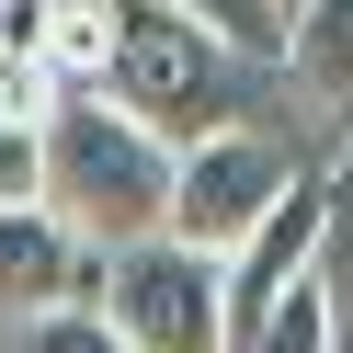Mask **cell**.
<instances>
[{"label": "cell", "mask_w": 353, "mask_h": 353, "mask_svg": "<svg viewBox=\"0 0 353 353\" xmlns=\"http://www.w3.org/2000/svg\"><path fill=\"white\" fill-rule=\"evenodd\" d=\"M171 160L183 148L160 125H137L114 92H57L34 125V194L80 251H125V239L171 228Z\"/></svg>", "instance_id": "1"}, {"label": "cell", "mask_w": 353, "mask_h": 353, "mask_svg": "<svg viewBox=\"0 0 353 353\" xmlns=\"http://www.w3.org/2000/svg\"><path fill=\"white\" fill-rule=\"evenodd\" d=\"M103 92L125 103L137 125H160L171 148L216 137V125H251L239 114V92H251V57L216 46L194 12H171V0H114V69H103Z\"/></svg>", "instance_id": "2"}, {"label": "cell", "mask_w": 353, "mask_h": 353, "mask_svg": "<svg viewBox=\"0 0 353 353\" xmlns=\"http://www.w3.org/2000/svg\"><path fill=\"white\" fill-rule=\"evenodd\" d=\"M103 319L125 330L137 353H228V285H216V251L194 239H125L103 251Z\"/></svg>", "instance_id": "3"}, {"label": "cell", "mask_w": 353, "mask_h": 353, "mask_svg": "<svg viewBox=\"0 0 353 353\" xmlns=\"http://www.w3.org/2000/svg\"><path fill=\"white\" fill-rule=\"evenodd\" d=\"M296 183H307V171L285 160L262 125H216V137H194L183 160H171V239H194V251L228 262Z\"/></svg>", "instance_id": "4"}, {"label": "cell", "mask_w": 353, "mask_h": 353, "mask_svg": "<svg viewBox=\"0 0 353 353\" xmlns=\"http://www.w3.org/2000/svg\"><path fill=\"white\" fill-rule=\"evenodd\" d=\"M319 251H330V183H296L274 216H262L251 239H239L228 262H216V285H228V342L262 319V307L285 296V285H307L319 274Z\"/></svg>", "instance_id": "5"}, {"label": "cell", "mask_w": 353, "mask_h": 353, "mask_svg": "<svg viewBox=\"0 0 353 353\" xmlns=\"http://www.w3.org/2000/svg\"><path fill=\"white\" fill-rule=\"evenodd\" d=\"M103 285V251H80L69 228L46 216V194L0 205V319H34V307H69Z\"/></svg>", "instance_id": "6"}, {"label": "cell", "mask_w": 353, "mask_h": 353, "mask_svg": "<svg viewBox=\"0 0 353 353\" xmlns=\"http://www.w3.org/2000/svg\"><path fill=\"white\" fill-rule=\"evenodd\" d=\"M285 80H296L330 125H353V0H296V23H285Z\"/></svg>", "instance_id": "7"}, {"label": "cell", "mask_w": 353, "mask_h": 353, "mask_svg": "<svg viewBox=\"0 0 353 353\" xmlns=\"http://www.w3.org/2000/svg\"><path fill=\"white\" fill-rule=\"evenodd\" d=\"M228 353H342V307H330V274H307V285H285V296L262 307V319L239 330Z\"/></svg>", "instance_id": "8"}, {"label": "cell", "mask_w": 353, "mask_h": 353, "mask_svg": "<svg viewBox=\"0 0 353 353\" xmlns=\"http://www.w3.org/2000/svg\"><path fill=\"white\" fill-rule=\"evenodd\" d=\"M103 69H114V0H57L46 92H103Z\"/></svg>", "instance_id": "9"}, {"label": "cell", "mask_w": 353, "mask_h": 353, "mask_svg": "<svg viewBox=\"0 0 353 353\" xmlns=\"http://www.w3.org/2000/svg\"><path fill=\"white\" fill-rule=\"evenodd\" d=\"M46 34H57V0H0V103L46 114Z\"/></svg>", "instance_id": "10"}, {"label": "cell", "mask_w": 353, "mask_h": 353, "mask_svg": "<svg viewBox=\"0 0 353 353\" xmlns=\"http://www.w3.org/2000/svg\"><path fill=\"white\" fill-rule=\"evenodd\" d=\"M12 353H137V342L103 319V296H69V307H34V319H12Z\"/></svg>", "instance_id": "11"}, {"label": "cell", "mask_w": 353, "mask_h": 353, "mask_svg": "<svg viewBox=\"0 0 353 353\" xmlns=\"http://www.w3.org/2000/svg\"><path fill=\"white\" fill-rule=\"evenodd\" d=\"M171 12H194V23H205L216 46H239L251 69H262V57L285 69V0H171Z\"/></svg>", "instance_id": "12"}, {"label": "cell", "mask_w": 353, "mask_h": 353, "mask_svg": "<svg viewBox=\"0 0 353 353\" xmlns=\"http://www.w3.org/2000/svg\"><path fill=\"white\" fill-rule=\"evenodd\" d=\"M34 125H46V114L0 103V205H23V194H34Z\"/></svg>", "instance_id": "13"}, {"label": "cell", "mask_w": 353, "mask_h": 353, "mask_svg": "<svg viewBox=\"0 0 353 353\" xmlns=\"http://www.w3.org/2000/svg\"><path fill=\"white\" fill-rule=\"evenodd\" d=\"M330 307H342V353H353V285H330Z\"/></svg>", "instance_id": "14"}, {"label": "cell", "mask_w": 353, "mask_h": 353, "mask_svg": "<svg viewBox=\"0 0 353 353\" xmlns=\"http://www.w3.org/2000/svg\"><path fill=\"white\" fill-rule=\"evenodd\" d=\"M285 23H296V0H285Z\"/></svg>", "instance_id": "15"}]
</instances>
